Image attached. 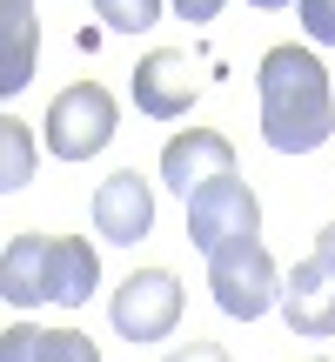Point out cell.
<instances>
[{"label":"cell","instance_id":"6da1fadb","mask_svg":"<svg viewBox=\"0 0 335 362\" xmlns=\"http://www.w3.org/2000/svg\"><path fill=\"white\" fill-rule=\"evenodd\" d=\"M255 81H261V141L275 155H315L335 134L329 67L309 47H269Z\"/></svg>","mask_w":335,"mask_h":362},{"label":"cell","instance_id":"7a4b0ae2","mask_svg":"<svg viewBox=\"0 0 335 362\" xmlns=\"http://www.w3.org/2000/svg\"><path fill=\"white\" fill-rule=\"evenodd\" d=\"M208 288H215V309L235 315V322H255V315L282 309V269L255 235L208 255Z\"/></svg>","mask_w":335,"mask_h":362},{"label":"cell","instance_id":"3957f363","mask_svg":"<svg viewBox=\"0 0 335 362\" xmlns=\"http://www.w3.org/2000/svg\"><path fill=\"white\" fill-rule=\"evenodd\" d=\"M114 128H121V107H114V94H107L101 81H74V88H61L47 101V148L61 161L101 155V148L114 141Z\"/></svg>","mask_w":335,"mask_h":362},{"label":"cell","instance_id":"277c9868","mask_svg":"<svg viewBox=\"0 0 335 362\" xmlns=\"http://www.w3.org/2000/svg\"><path fill=\"white\" fill-rule=\"evenodd\" d=\"M248 235H261V202L248 194L242 175L208 181L188 202V242L201 248V255H215V248H228V242H248Z\"/></svg>","mask_w":335,"mask_h":362},{"label":"cell","instance_id":"5b68a950","mask_svg":"<svg viewBox=\"0 0 335 362\" xmlns=\"http://www.w3.org/2000/svg\"><path fill=\"white\" fill-rule=\"evenodd\" d=\"M107 315H114V329H121L128 342H161L168 329L181 322V282H175L168 269H134L128 282L114 288Z\"/></svg>","mask_w":335,"mask_h":362},{"label":"cell","instance_id":"8992f818","mask_svg":"<svg viewBox=\"0 0 335 362\" xmlns=\"http://www.w3.org/2000/svg\"><path fill=\"white\" fill-rule=\"evenodd\" d=\"M221 175H235V148L221 141L215 128H188V134H175V141L161 148V181L181 202H194V194H201L208 181H221Z\"/></svg>","mask_w":335,"mask_h":362},{"label":"cell","instance_id":"52a82bcc","mask_svg":"<svg viewBox=\"0 0 335 362\" xmlns=\"http://www.w3.org/2000/svg\"><path fill=\"white\" fill-rule=\"evenodd\" d=\"M148 228H155V188L134 168H114L94 188V235L101 242H141Z\"/></svg>","mask_w":335,"mask_h":362},{"label":"cell","instance_id":"ba28073f","mask_svg":"<svg viewBox=\"0 0 335 362\" xmlns=\"http://www.w3.org/2000/svg\"><path fill=\"white\" fill-rule=\"evenodd\" d=\"M282 315L295 336H335V262L329 255H309L295 262V275L282 282Z\"/></svg>","mask_w":335,"mask_h":362},{"label":"cell","instance_id":"9c48e42d","mask_svg":"<svg viewBox=\"0 0 335 362\" xmlns=\"http://www.w3.org/2000/svg\"><path fill=\"white\" fill-rule=\"evenodd\" d=\"M134 107H141L148 121L188 115V107H194V67H188V54H175V47L148 54V61L134 67Z\"/></svg>","mask_w":335,"mask_h":362},{"label":"cell","instance_id":"30bf717a","mask_svg":"<svg viewBox=\"0 0 335 362\" xmlns=\"http://www.w3.org/2000/svg\"><path fill=\"white\" fill-rule=\"evenodd\" d=\"M47 255H54V235H13L7 255H0V296L13 309H40L47 296Z\"/></svg>","mask_w":335,"mask_h":362},{"label":"cell","instance_id":"8fae6325","mask_svg":"<svg viewBox=\"0 0 335 362\" xmlns=\"http://www.w3.org/2000/svg\"><path fill=\"white\" fill-rule=\"evenodd\" d=\"M0 362H101V349L88 342V329H34L13 322L0 336Z\"/></svg>","mask_w":335,"mask_h":362},{"label":"cell","instance_id":"7c38bea8","mask_svg":"<svg viewBox=\"0 0 335 362\" xmlns=\"http://www.w3.org/2000/svg\"><path fill=\"white\" fill-rule=\"evenodd\" d=\"M94 282H101V255H94V242H81V235H54L47 296L61 302V309H81V302L94 296Z\"/></svg>","mask_w":335,"mask_h":362},{"label":"cell","instance_id":"4fadbf2b","mask_svg":"<svg viewBox=\"0 0 335 362\" xmlns=\"http://www.w3.org/2000/svg\"><path fill=\"white\" fill-rule=\"evenodd\" d=\"M34 47H40L34 7H0V94L7 101L34 81Z\"/></svg>","mask_w":335,"mask_h":362},{"label":"cell","instance_id":"5bb4252c","mask_svg":"<svg viewBox=\"0 0 335 362\" xmlns=\"http://www.w3.org/2000/svg\"><path fill=\"white\" fill-rule=\"evenodd\" d=\"M34 181V141H27V121L0 115V188H27Z\"/></svg>","mask_w":335,"mask_h":362},{"label":"cell","instance_id":"9a60e30c","mask_svg":"<svg viewBox=\"0 0 335 362\" xmlns=\"http://www.w3.org/2000/svg\"><path fill=\"white\" fill-rule=\"evenodd\" d=\"M161 7H168V0H94V13H101L114 34H141V27H155Z\"/></svg>","mask_w":335,"mask_h":362},{"label":"cell","instance_id":"2e32d148","mask_svg":"<svg viewBox=\"0 0 335 362\" xmlns=\"http://www.w3.org/2000/svg\"><path fill=\"white\" fill-rule=\"evenodd\" d=\"M295 13H302V34L315 47H335V0H295Z\"/></svg>","mask_w":335,"mask_h":362},{"label":"cell","instance_id":"e0dca14e","mask_svg":"<svg viewBox=\"0 0 335 362\" xmlns=\"http://www.w3.org/2000/svg\"><path fill=\"white\" fill-rule=\"evenodd\" d=\"M161 362H228V349H221V342H181V349L161 356Z\"/></svg>","mask_w":335,"mask_h":362},{"label":"cell","instance_id":"ac0fdd59","mask_svg":"<svg viewBox=\"0 0 335 362\" xmlns=\"http://www.w3.org/2000/svg\"><path fill=\"white\" fill-rule=\"evenodd\" d=\"M168 7H175L181 21H215V13L228 7V0H168Z\"/></svg>","mask_w":335,"mask_h":362},{"label":"cell","instance_id":"d6986e66","mask_svg":"<svg viewBox=\"0 0 335 362\" xmlns=\"http://www.w3.org/2000/svg\"><path fill=\"white\" fill-rule=\"evenodd\" d=\"M315 255H329V262H335V221H329L322 235H315Z\"/></svg>","mask_w":335,"mask_h":362},{"label":"cell","instance_id":"ffe728a7","mask_svg":"<svg viewBox=\"0 0 335 362\" xmlns=\"http://www.w3.org/2000/svg\"><path fill=\"white\" fill-rule=\"evenodd\" d=\"M248 7H288V0H248Z\"/></svg>","mask_w":335,"mask_h":362},{"label":"cell","instance_id":"44dd1931","mask_svg":"<svg viewBox=\"0 0 335 362\" xmlns=\"http://www.w3.org/2000/svg\"><path fill=\"white\" fill-rule=\"evenodd\" d=\"M0 7H34V0H0Z\"/></svg>","mask_w":335,"mask_h":362},{"label":"cell","instance_id":"7402d4cb","mask_svg":"<svg viewBox=\"0 0 335 362\" xmlns=\"http://www.w3.org/2000/svg\"><path fill=\"white\" fill-rule=\"evenodd\" d=\"M315 362H335V356H315Z\"/></svg>","mask_w":335,"mask_h":362}]
</instances>
